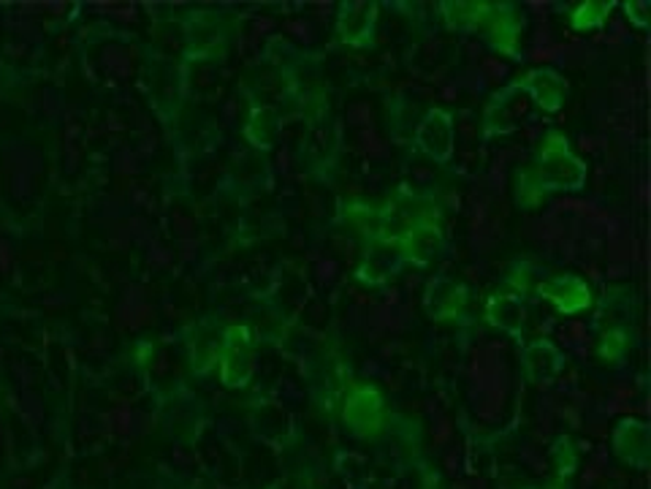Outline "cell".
Listing matches in <instances>:
<instances>
[{"instance_id":"6da1fadb","label":"cell","mask_w":651,"mask_h":489,"mask_svg":"<svg viewBox=\"0 0 651 489\" xmlns=\"http://www.w3.org/2000/svg\"><path fill=\"white\" fill-rule=\"evenodd\" d=\"M535 180L538 187H581L586 180V167L579 158L570 152L568 139L562 136H548L538 156V167H535Z\"/></svg>"},{"instance_id":"7a4b0ae2","label":"cell","mask_w":651,"mask_h":489,"mask_svg":"<svg viewBox=\"0 0 651 489\" xmlns=\"http://www.w3.org/2000/svg\"><path fill=\"white\" fill-rule=\"evenodd\" d=\"M345 419L362 435H378L382 430V400L369 386H353L347 395Z\"/></svg>"},{"instance_id":"3957f363","label":"cell","mask_w":651,"mask_h":489,"mask_svg":"<svg viewBox=\"0 0 651 489\" xmlns=\"http://www.w3.org/2000/svg\"><path fill=\"white\" fill-rule=\"evenodd\" d=\"M222 380L228 386H244L253 373V345L244 329H228L226 345H222Z\"/></svg>"},{"instance_id":"277c9868","label":"cell","mask_w":651,"mask_h":489,"mask_svg":"<svg viewBox=\"0 0 651 489\" xmlns=\"http://www.w3.org/2000/svg\"><path fill=\"white\" fill-rule=\"evenodd\" d=\"M415 141L434 161H448L450 152H454V121H450L448 112L432 110L424 117V123L419 125Z\"/></svg>"},{"instance_id":"5b68a950","label":"cell","mask_w":651,"mask_h":489,"mask_svg":"<svg viewBox=\"0 0 651 489\" xmlns=\"http://www.w3.org/2000/svg\"><path fill=\"white\" fill-rule=\"evenodd\" d=\"M540 297L551 299L553 305L559 307L562 312H579L584 307H590L592 294L590 286L584 281L573 275H551L538 286Z\"/></svg>"},{"instance_id":"8992f818","label":"cell","mask_w":651,"mask_h":489,"mask_svg":"<svg viewBox=\"0 0 651 489\" xmlns=\"http://www.w3.org/2000/svg\"><path fill=\"white\" fill-rule=\"evenodd\" d=\"M614 446L625 463L636 468H647L651 454V432L643 422H621L614 432Z\"/></svg>"},{"instance_id":"52a82bcc","label":"cell","mask_w":651,"mask_h":489,"mask_svg":"<svg viewBox=\"0 0 651 489\" xmlns=\"http://www.w3.org/2000/svg\"><path fill=\"white\" fill-rule=\"evenodd\" d=\"M467 305V288L461 283L448 281V277H437L430 283V294H426V307H430L432 318H456L461 316Z\"/></svg>"},{"instance_id":"ba28073f","label":"cell","mask_w":651,"mask_h":489,"mask_svg":"<svg viewBox=\"0 0 651 489\" xmlns=\"http://www.w3.org/2000/svg\"><path fill=\"white\" fill-rule=\"evenodd\" d=\"M378 5L373 3H353L345 5L340 16V38L342 42L353 44V47H364L373 38V25Z\"/></svg>"},{"instance_id":"9c48e42d","label":"cell","mask_w":651,"mask_h":489,"mask_svg":"<svg viewBox=\"0 0 651 489\" xmlns=\"http://www.w3.org/2000/svg\"><path fill=\"white\" fill-rule=\"evenodd\" d=\"M518 90L533 93V99L546 112H557L564 104V95H568V82L557 71H533L518 84Z\"/></svg>"},{"instance_id":"30bf717a","label":"cell","mask_w":651,"mask_h":489,"mask_svg":"<svg viewBox=\"0 0 651 489\" xmlns=\"http://www.w3.org/2000/svg\"><path fill=\"white\" fill-rule=\"evenodd\" d=\"M487 318L496 329L518 338L524 329V321H527V310H524L522 299L516 294H494L487 305Z\"/></svg>"},{"instance_id":"8fae6325","label":"cell","mask_w":651,"mask_h":489,"mask_svg":"<svg viewBox=\"0 0 651 489\" xmlns=\"http://www.w3.org/2000/svg\"><path fill=\"white\" fill-rule=\"evenodd\" d=\"M524 369H527V375L535 384H548V380L557 378L559 369H562V354H559L548 340H535V343L527 345V351H524Z\"/></svg>"},{"instance_id":"7c38bea8","label":"cell","mask_w":651,"mask_h":489,"mask_svg":"<svg viewBox=\"0 0 651 489\" xmlns=\"http://www.w3.org/2000/svg\"><path fill=\"white\" fill-rule=\"evenodd\" d=\"M439 244H443V231H439L437 224L415 226V229H410L402 240L404 253L415 261L432 259V255L439 250Z\"/></svg>"},{"instance_id":"4fadbf2b","label":"cell","mask_w":651,"mask_h":489,"mask_svg":"<svg viewBox=\"0 0 651 489\" xmlns=\"http://www.w3.org/2000/svg\"><path fill=\"white\" fill-rule=\"evenodd\" d=\"M489 38L496 49L502 53H513L516 49V22L507 11H494L489 20Z\"/></svg>"},{"instance_id":"5bb4252c","label":"cell","mask_w":651,"mask_h":489,"mask_svg":"<svg viewBox=\"0 0 651 489\" xmlns=\"http://www.w3.org/2000/svg\"><path fill=\"white\" fill-rule=\"evenodd\" d=\"M608 11H610V3H584L573 11V16H570V25H573L575 31H590V27H599L603 25L605 16H608Z\"/></svg>"},{"instance_id":"9a60e30c","label":"cell","mask_w":651,"mask_h":489,"mask_svg":"<svg viewBox=\"0 0 651 489\" xmlns=\"http://www.w3.org/2000/svg\"><path fill=\"white\" fill-rule=\"evenodd\" d=\"M347 218L353 220L358 231H367V235H380L382 226H386V213H378L373 207H353Z\"/></svg>"},{"instance_id":"2e32d148","label":"cell","mask_w":651,"mask_h":489,"mask_svg":"<svg viewBox=\"0 0 651 489\" xmlns=\"http://www.w3.org/2000/svg\"><path fill=\"white\" fill-rule=\"evenodd\" d=\"M557 457H559V470H562V476L573 474L575 454H573V446H570V441H559Z\"/></svg>"},{"instance_id":"e0dca14e","label":"cell","mask_w":651,"mask_h":489,"mask_svg":"<svg viewBox=\"0 0 651 489\" xmlns=\"http://www.w3.org/2000/svg\"><path fill=\"white\" fill-rule=\"evenodd\" d=\"M621 349H625V334H619V332L605 334V340H603V356H619Z\"/></svg>"},{"instance_id":"ac0fdd59","label":"cell","mask_w":651,"mask_h":489,"mask_svg":"<svg viewBox=\"0 0 651 489\" xmlns=\"http://www.w3.org/2000/svg\"><path fill=\"white\" fill-rule=\"evenodd\" d=\"M369 121H373V110H369L367 104L353 106V110H351V123H356V125H367Z\"/></svg>"},{"instance_id":"d6986e66","label":"cell","mask_w":651,"mask_h":489,"mask_svg":"<svg viewBox=\"0 0 651 489\" xmlns=\"http://www.w3.org/2000/svg\"><path fill=\"white\" fill-rule=\"evenodd\" d=\"M364 139H367V150L369 152H386V147L380 145V139L375 134H364Z\"/></svg>"}]
</instances>
